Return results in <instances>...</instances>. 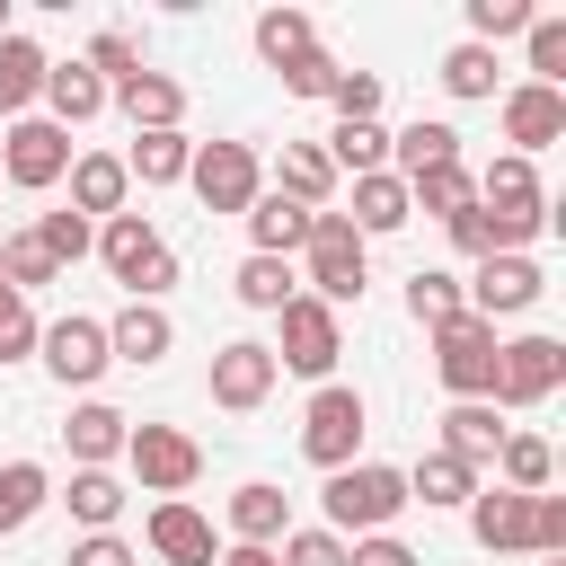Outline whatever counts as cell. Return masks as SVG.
<instances>
[{
    "label": "cell",
    "instance_id": "obj_32",
    "mask_svg": "<svg viewBox=\"0 0 566 566\" xmlns=\"http://www.w3.org/2000/svg\"><path fill=\"white\" fill-rule=\"evenodd\" d=\"M460 310H469V301H460V274H442V265H416V274H407V318H416L424 336L451 327Z\"/></svg>",
    "mask_w": 566,
    "mask_h": 566
},
{
    "label": "cell",
    "instance_id": "obj_45",
    "mask_svg": "<svg viewBox=\"0 0 566 566\" xmlns=\"http://www.w3.org/2000/svg\"><path fill=\"white\" fill-rule=\"evenodd\" d=\"M336 124H380V80L371 71H336Z\"/></svg>",
    "mask_w": 566,
    "mask_h": 566
},
{
    "label": "cell",
    "instance_id": "obj_50",
    "mask_svg": "<svg viewBox=\"0 0 566 566\" xmlns=\"http://www.w3.org/2000/svg\"><path fill=\"white\" fill-rule=\"evenodd\" d=\"M283 88H292V97H327V88H336V62H327V53H301V62H283Z\"/></svg>",
    "mask_w": 566,
    "mask_h": 566
},
{
    "label": "cell",
    "instance_id": "obj_33",
    "mask_svg": "<svg viewBox=\"0 0 566 566\" xmlns=\"http://www.w3.org/2000/svg\"><path fill=\"white\" fill-rule=\"evenodd\" d=\"M44 504H53V478H44L35 460H9V469H0V539H9V531H27Z\"/></svg>",
    "mask_w": 566,
    "mask_h": 566
},
{
    "label": "cell",
    "instance_id": "obj_8",
    "mask_svg": "<svg viewBox=\"0 0 566 566\" xmlns=\"http://www.w3.org/2000/svg\"><path fill=\"white\" fill-rule=\"evenodd\" d=\"M124 460H133V478H142L150 495H168V504L203 478V451H195V433H177V424H133V433H124Z\"/></svg>",
    "mask_w": 566,
    "mask_h": 566
},
{
    "label": "cell",
    "instance_id": "obj_20",
    "mask_svg": "<svg viewBox=\"0 0 566 566\" xmlns=\"http://www.w3.org/2000/svg\"><path fill=\"white\" fill-rule=\"evenodd\" d=\"M230 531H239V548H274V539L292 531V495L265 486V478H248V486L230 495Z\"/></svg>",
    "mask_w": 566,
    "mask_h": 566
},
{
    "label": "cell",
    "instance_id": "obj_12",
    "mask_svg": "<svg viewBox=\"0 0 566 566\" xmlns=\"http://www.w3.org/2000/svg\"><path fill=\"white\" fill-rule=\"evenodd\" d=\"M265 398H274V345H256V336H230V345L212 354V407L248 416V407H265Z\"/></svg>",
    "mask_w": 566,
    "mask_h": 566
},
{
    "label": "cell",
    "instance_id": "obj_35",
    "mask_svg": "<svg viewBox=\"0 0 566 566\" xmlns=\"http://www.w3.org/2000/svg\"><path fill=\"white\" fill-rule=\"evenodd\" d=\"M495 469H504V486H513V495H548V478H557V451H548L539 433H504Z\"/></svg>",
    "mask_w": 566,
    "mask_h": 566
},
{
    "label": "cell",
    "instance_id": "obj_44",
    "mask_svg": "<svg viewBox=\"0 0 566 566\" xmlns=\"http://www.w3.org/2000/svg\"><path fill=\"white\" fill-rule=\"evenodd\" d=\"M88 71L115 88V80H133V71H142V44H133L124 27H106V35H88Z\"/></svg>",
    "mask_w": 566,
    "mask_h": 566
},
{
    "label": "cell",
    "instance_id": "obj_36",
    "mask_svg": "<svg viewBox=\"0 0 566 566\" xmlns=\"http://www.w3.org/2000/svg\"><path fill=\"white\" fill-rule=\"evenodd\" d=\"M256 53H265V62L283 71V62H301V53H318V27H310L301 9H265V18H256Z\"/></svg>",
    "mask_w": 566,
    "mask_h": 566
},
{
    "label": "cell",
    "instance_id": "obj_10",
    "mask_svg": "<svg viewBox=\"0 0 566 566\" xmlns=\"http://www.w3.org/2000/svg\"><path fill=\"white\" fill-rule=\"evenodd\" d=\"M433 371H442V389L451 398H486L495 389V327L486 318H451V327H433Z\"/></svg>",
    "mask_w": 566,
    "mask_h": 566
},
{
    "label": "cell",
    "instance_id": "obj_18",
    "mask_svg": "<svg viewBox=\"0 0 566 566\" xmlns=\"http://www.w3.org/2000/svg\"><path fill=\"white\" fill-rule=\"evenodd\" d=\"M124 195H133V177H124V159H115V150H80V159H71V212H80V221H88V212H106V221H115V212H124Z\"/></svg>",
    "mask_w": 566,
    "mask_h": 566
},
{
    "label": "cell",
    "instance_id": "obj_53",
    "mask_svg": "<svg viewBox=\"0 0 566 566\" xmlns=\"http://www.w3.org/2000/svg\"><path fill=\"white\" fill-rule=\"evenodd\" d=\"M62 566H133V548H124L115 531H88V539H80V548H71Z\"/></svg>",
    "mask_w": 566,
    "mask_h": 566
},
{
    "label": "cell",
    "instance_id": "obj_46",
    "mask_svg": "<svg viewBox=\"0 0 566 566\" xmlns=\"http://www.w3.org/2000/svg\"><path fill=\"white\" fill-rule=\"evenodd\" d=\"M531 71H539V88L566 80V18H531Z\"/></svg>",
    "mask_w": 566,
    "mask_h": 566
},
{
    "label": "cell",
    "instance_id": "obj_56",
    "mask_svg": "<svg viewBox=\"0 0 566 566\" xmlns=\"http://www.w3.org/2000/svg\"><path fill=\"white\" fill-rule=\"evenodd\" d=\"M539 566H566V557H539Z\"/></svg>",
    "mask_w": 566,
    "mask_h": 566
},
{
    "label": "cell",
    "instance_id": "obj_31",
    "mask_svg": "<svg viewBox=\"0 0 566 566\" xmlns=\"http://www.w3.org/2000/svg\"><path fill=\"white\" fill-rule=\"evenodd\" d=\"M363 239H389V230H407V186L380 168V177H354V212H345Z\"/></svg>",
    "mask_w": 566,
    "mask_h": 566
},
{
    "label": "cell",
    "instance_id": "obj_27",
    "mask_svg": "<svg viewBox=\"0 0 566 566\" xmlns=\"http://www.w3.org/2000/svg\"><path fill=\"white\" fill-rule=\"evenodd\" d=\"M398 478H407V504H469V495H478V469L451 460V451H424V460L398 469Z\"/></svg>",
    "mask_w": 566,
    "mask_h": 566
},
{
    "label": "cell",
    "instance_id": "obj_5",
    "mask_svg": "<svg viewBox=\"0 0 566 566\" xmlns=\"http://www.w3.org/2000/svg\"><path fill=\"white\" fill-rule=\"evenodd\" d=\"M557 380H566V345L557 336H513V345H495L486 407H539V398H557Z\"/></svg>",
    "mask_w": 566,
    "mask_h": 566
},
{
    "label": "cell",
    "instance_id": "obj_3",
    "mask_svg": "<svg viewBox=\"0 0 566 566\" xmlns=\"http://www.w3.org/2000/svg\"><path fill=\"white\" fill-rule=\"evenodd\" d=\"M310 301H327V310H345V301H363V230L345 221V212H310Z\"/></svg>",
    "mask_w": 566,
    "mask_h": 566
},
{
    "label": "cell",
    "instance_id": "obj_4",
    "mask_svg": "<svg viewBox=\"0 0 566 566\" xmlns=\"http://www.w3.org/2000/svg\"><path fill=\"white\" fill-rule=\"evenodd\" d=\"M283 345H274V371H301V380H327L336 371V354H345V327H336V310L327 301H310V292H292L283 310Z\"/></svg>",
    "mask_w": 566,
    "mask_h": 566
},
{
    "label": "cell",
    "instance_id": "obj_26",
    "mask_svg": "<svg viewBox=\"0 0 566 566\" xmlns=\"http://www.w3.org/2000/svg\"><path fill=\"white\" fill-rule=\"evenodd\" d=\"M248 239H256V256H292V248L310 239V203H292V195H256V203H248Z\"/></svg>",
    "mask_w": 566,
    "mask_h": 566
},
{
    "label": "cell",
    "instance_id": "obj_55",
    "mask_svg": "<svg viewBox=\"0 0 566 566\" xmlns=\"http://www.w3.org/2000/svg\"><path fill=\"white\" fill-rule=\"evenodd\" d=\"M0 35H9V0H0Z\"/></svg>",
    "mask_w": 566,
    "mask_h": 566
},
{
    "label": "cell",
    "instance_id": "obj_28",
    "mask_svg": "<svg viewBox=\"0 0 566 566\" xmlns=\"http://www.w3.org/2000/svg\"><path fill=\"white\" fill-rule=\"evenodd\" d=\"M44 71H53V62L9 27V35H0V115H27V106L44 97Z\"/></svg>",
    "mask_w": 566,
    "mask_h": 566
},
{
    "label": "cell",
    "instance_id": "obj_19",
    "mask_svg": "<svg viewBox=\"0 0 566 566\" xmlns=\"http://www.w3.org/2000/svg\"><path fill=\"white\" fill-rule=\"evenodd\" d=\"M442 451L469 460V469H486V460L504 451V416H495L486 398H451V416H442Z\"/></svg>",
    "mask_w": 566,
    "mask_h": 566
},
{
    "label": "cell",
    "instance_id": "obj_23",
    "mask_svg": "<svg viewBox=\"0 0 566 566\" xmlns=\"http://www.w3.org/2000/svg\"><path fill=\"white\" fill-rule=\"evenodd\" d=\"M124 433H133V416H115L106 398L71 407V424H62V442H71V460H80V469H106V460L124 451Z\"/></svg>",
    "mask_w": 566,
    "mask_h": 566
},
{
    "label": "cell",
    "instance_id": "obj_42",
    "mask_svg": "<svg viewBox=\"0 0 566 566\" xmlns=\"http://www.w3.org/2000/svg\"><path fill=\"white\" fill-rule=\"evenodd\" d=\"M442 88L451 97H495V53L486 44H451L442 53Z\"/></svg>",
    "mask_w": 566,
    "mask_h": 566
},
{
    "label": "cell",
    "instance_id": "obj_41",
    "mask_svg": "<svg viewBox=\"0 0 566 566\" xmlns=\"http://www.w3.org/2000/svg\"><path fill=\"white\" fill-rule=\"evenodd\" d=\"M531 0H469V44H504V35H531Z\"/></svg>",
    "mask_w": 566,
    "mask_h": 566
},
{
    "label": "cell",
    "instance_id": "obj_24",
    "mask_svg": "<svg viewBox=\"0 0 566 566\" xmlns=\"http://www.w3.org/2000/svg\"><path fill=\"white\" fill-rule=\"evenodd\" d=\"M44 106H53L44 124H62V133H71V124H88V115L106 106V80H97L88 62H53V71H44Z\"/></svg>",
    "mask_w": 566,
    "mask_h": 566
},
{
    "label": "cell",
    "instance_id": "obj_17",
    "mask_svg": "<svg viewBox=\"0 0 566 566\" xmlns=\"http://www.w3.org/2000/svg\"><path fill=\"white\" fill-rule=\"evenodd\" d=\"M168 345H177V327H168L159 301H124V310L106 318V354H115V363H159Z\"/></svg>",
    "mask_w": 566,
    "mask_h": 566
},
{
    "label": "cell",
    "instance_id": "obj_6",
    "mask_svg": "<svg viewBox=\"0 0 566 566\" xmlns=\"http://www.w3.org/2000/svg\"><path fill=\"white\" fill-rule=\"evenodd\" d=\"M363 389H345V380H327L318 398H310V416H301V451L336 478V469H354V451H363Z\"/></svg>",
    "mask_w": 566,
    "mask_h": 566
},
{
    "label": "cell",
    "instance_id": "obj_13",
    "mask_svg": "<svg viewBox=\"0 0 566 566\" xmlns=\"http://www.w3.org/2000/svg\"><path fill=\"white\" fill-rule=\"evenodd\" d=\"M35 345H44V371H53L62 389H88V380L115 363V354H106V318H53Z\"/></svg>",
    "mask_w": 566,
    "mask_h": 566
},
{
    "label": "cell",
    "instance_id": "obj_51",
    "mask_svg": "<svg viewBox=\"0 0 566 566\" xmlns=\"http://www.w3.org/2000/svg\"><path fill=\"white\" fill-rule=\"evenodd\" d=\"M345 566H416V548H407V539H389V531H371V539H354V548H345Z\"/></svg>",
    "mask_w": 566,
    "mask_h": 566
},
{
    "label": "cell",
    "instance_id": "obj_11",
    "mask_svg": "<svg viewBox=\"0 0 566 566\" xmlns=\"http://www.w3.org/2000/svg\"><path fill=\"white\" fill-rule=\"evenodd\" d=\"M539 292H548V274H539L531 256H478V274L460 283L469 318H486V327H495V318H513V310H531Z\"/></svg>",
    "mask_w": 566,
    "mask_h": 566
},
{
    "label": "cell",
    "instance_id": "obj_37",
    "mask_svg": "<svg viewBox=\"0 0 566 566\" xmlns=\"http://www.w3.org/2000/svg\"><path fill=\"white\" fill-rule=\"evenodd\" d=\"M230 292H239L248 310H283L301 283H292V256H248V265L230 274Z\"/></svg>",
    "mask_w": 566,
    "mask_h": 566
},
{
    "label": "cell",
    "instance_id": "obj_43",
    "mask_svg": "<svg viewBox=\"0 0 566 566\" xmlns=\"http://www.w3.org/2000/svg\"><path fill=\"white\" fill-rule=\"evenodd\" d=\"M35 239H44V256H53V265H80V256L97 248V230H88L80 212H44V221H35Z\"/></svg>",
    "mask_w": 566,
    "mask_h": 566
},
{
    "label": "cell",
    "instance_id": "obj_48",
    "mask_svg": "<svg viewBox=\"0 0 566 566\" xmlns=\"http://www.w3.org/2000/svg\"><path fill=\"white\" fill-rule=\"evenodd\" d=\"M35 336H44V327H35V310L9 292V301H0V363H27V354H35Z\"/></svg>",
    "mask_w": 566,
    "mask_h": 566
},
{
    "label": "cell",
    "instance_id": "obj_54",
    "mask_svg": "<svg viewBox=\"0 0 566 566\" xmlns=\"http://www.w3.org/2000/svg\"><path fill=\"white\" fill-rule=\"evenodd\" d=\"M212 566H274V548H221Z\"/></svg>",
    "mask_w": 566,
    "mask_h": 566
},
{
    "label": "cell",
    "instance_id": "obj_49",
    "mask_svg": "<svg viewBox=\"0 0 566 566\" xmlns=\"http://www.w3.org/2000/svg\"><path fill=\"white\" fill-rule=\"evenodd\" d=\"M274 566H345V539L336 531H283V557Z\"/></svg>",
    "mask_w": 566,
    "mask_h": 566
},
{
    "label": "cell",
    "instance_id": "obj_30",
    "mask_svg": "<svg viewBox=\"0 0 566 566\" xmlns=\"http://www.w3.org/2000/svg\"><path fill=\"white\" fill-rule=\"evenodd\" d=\"M186 168H195L186 133H133V150H124V177H142V186H177Z\"/></svg>",
    "mask_w": 566,
    "mask_h": 566
},
{
    "label": "cell",
    "instance_id": "obj_14",
    "mask_svg": "<svg viewBox=\"0 0 566 566\" xmlns=\"http://www.w3.org/2000/svg\"><path fill=\"white\" fill-rule=\"evenodd\" d=\"M504 142H513V159H531V150L566 142V88H539V80L504 88Z\"/></svg>",
    "mask_w": 566,
    "mask_h": 566
},
{
    "label": "cell",
    "instance_id": "obj_52",
    "mask_svg": "<svg viewBox=\"0 0 566 566\" xmlns=\"http://www.w3.org/2000/svg\"><path fill=\"white\" fill-rule=\"evenodd\" d=\"M442 230H451V248H460V256H495V239H486V212H478V203H469V212H451Z\"/></svg>",
    "mask_w": 566,
    "mask_h": 566
},
{
    "label": "cell",
    "instance_id": "obj_9",
    "mask_svg": "<svg viewBox=\"0 0 566 566\" xmlns=\"http://www.w3.org/2000/svg\"><path fill=\"white\" fill-rule=\"evenodd\" d=\"M186 186L203 195V212H248V203L265 195V168H256L248 142H203L195 168H186Z\"/></svg>",
    "mask_w": 566,
    "mask_h": 566
},
{
    "label": "cell",
    "instance_id": "obj_34",
    "mask_svg": "<svg viewBox=\"0 0 566 566\" xmlns=\"http://www.w3.org/2000/svg\"><path fill=\"white\" fill-rule=\"evenodd\" d=\"M469 203H478V177H469V168H424V177H407V212L451 221V212H469Z\"/></svg>",
    "mask_w": 566,
    "mask_h": 566
},
{
    "label": "cell",
    "instance_id": "obj_38",
    "mask_svg": "<svg viewBox=\"0 0 566 566\" xmlns=\"http://www.w3.org/2000/svg\"><path fill=\"white\" fill-rule=\"evenodd\" d=\"M380 159H389V133H380V124H336V133H327V168L380 177Z\"/></svg>",
    "mask_w": 566,
    "mask_h": 566
},
{
    "label": "cell",
    "instance_id": "obj_25",
    "mask_svg": "<svg viewBox=\"0 0 566 566\" xmlns=\"http://www.w3.org/2000/svg\"><path fill=\"white\" fill-rule=\"evenodd\" d=\"M274 195H292V203L327 212V195H336V168H327V150H318V142H283V159H274Z\"/></svg>",
    "mask_w": 566,
    "mask_h": 566
},
{
    "label": "cell",
    "instance_id": "obj_21",
    "mask_svg": "<svg viewBox=\"0 0 566 566\" xmlns=\"http://www.w3.org/2000/svg\"><path fill=\"white\" fill-rule=\"evenodd\" d=\"M150 548L168 557V566H212L221 548H212V522L195 513V504H150Z\"/></svg>",
    "mask_w": 566,
    "mask_h": 566
},
{
    "label": "cell",
    "instance_id": "obj_22",
    "mask_svg": "<svg viewBox=\"0 0 566 566\" xmlns=\"http://www.w3.org/2000/svg\"><path fill=\"white\" fill-rule=\"evenodd\" d=\"M478 203H486V212H513V221H539V212H548L539 168H531V159H513V150H504V159L478 177Z\"/></svg>",
    "mask_w": 566,
    "mask_h": 566
},
{
    "label": "cell",
    "instance_id": "obj_57",
    "mask_svg": "<svg viewBox=\"0 0 566 566\" xmlns=\"http://www.w3.org/2000/svg\"><path fill=\"white\" fill-rule=\"evenodd\" d=\"M0 301H9V274H0Z\"/></svg>",
    "mask_w": 566,
    "mask_h": 566
},
{
    "label": "cell",
    "instance_id": "obj_29",
    "mask_svg": "<svg viewBox=\"0 0 566 566\" xmlns=\"http://www.w3.org/2000/svg\"><path fill=\"white\" fill-rule=\"evenodd\" d=\"M389 150H398V186L407 177H424V168H460V133L451 124H407V133H389Z\"/></svg>",
    "mask_w": 566,
    "mask_h": 566
},
{
    "label": "cell",
    "instance_id": "obj_1",
    "mask_svg": "<svg viewBox=\"0 0 566 566\" xmlns=\"http://www.w3.org/2000/svg\"><path fill=\"white\" fill-rule=\"evenodd\" d=\"M398 513H407V478H398V469L354 460V469H336V478H327V531H336V539H345V531H354V539H371V531H389Z\"/></svg>",
    "mask_w": 566,
    "mask_h": 566
},
{
    "label": "cell",
    "instance_id": "obj_47",
    "mask_svg": "<svg viewBox=\"0 0 566 566\" xmlns=\"http://www.w3.org/2000/svg\"><path fill=\"white\" fill-rule=\"evenodd\" d=\"M531 557H566V495H531Z\"/></svg>",
    "mask_w": 566,
    "mask_h": 566
},
{
    "label": "cell",
    "instance_id": "obj_39",
    "mask_svg": "<svg viewBox=\"0 0 566 566\" xmlns=\"http://www.w3.org/2000/svg\"><path fill=\"white\" fill-rule=\"evenodd\" d=\"M62 504H71V522H88V531H106V522L124 513V486H115L106 469H71V495H62Z\"/></svg>",
    "mask_w": 566,
    "mask_h": 566
},
{
    "label": "cell",
    "instance_id": "obj_16",
    "mask_svg": "<svg viewBox=\"0 0 566 566\" xmlns=\"http://www.w3.org/2000/svg\"><path fill=\"white\" fill-rule=\"evenodd\" d=\"M106 97L124 106L133 133H177V115H186V88H177L168 71H133V80H115Z\"/></svg>",
    "mask_w": 566,
    "mask_h": 566
},
{
    "label": "cell",
    "instance_id": "obj_40",
    "mask_svg": "<svg viewBox=\"0 0 566 566\" xmlns=\"http://www.w3.org/2000/svg\"><path fill=\"white\" fill-rule=\"evenodd\" d=\"M0 274H9V292L27 301V292H35V283H53L62 265L44 256V239H35V230H18V239H0Z\"/></svg>",
    "mask_w": 566,
    "mask_h": 566
},
{
    "label": "cell",
    "instance_id": "obj_15",
    "mask_svg": "<svg viewBox=\"0 0 566 566\" xmlns=\"http://www.w3.org/2000/svg\"><path fill=\"white\" fill-rule=\"evenodd\" d=\"M469 531H478V548L531 557V495H513V486H478V495H469Z\"/></svg>",
    "mask_w": 566,
    "mask_h": 566
},
{
    "label": "cell",
    "instance_id": "obj_2",
    "mask_svg": "<svg viewBox=\"0 0 566 566\" xmlns=\"http://www.w3.org/2000/svg\"><path fill=\"white\" fill-rule=\"evenodd\" d=\"M97 256H106V274H115L133 301H159V292L177 283V248H168L142 212H115V221L97 230Z\"/></svg>",
    "mask_w": 566,
    "mask_h": 566
},
{
    "label": "cell",
    "instance_id": "obj_7",
    "mask_svg": "<svg viewBox=\"0 0 566 566\" xmlns=\"http://www.w3.org/2000/svg\"><path fill=\"white\" fill-rule=\"evenodd\" d=\"M62 177H71V133H62V124H44V115H18V124H9V142H0V186L44 195V186H62Z\"/></svg>",
    "mask_w": 566,
    "mask_h": 566
}]
</instances>
